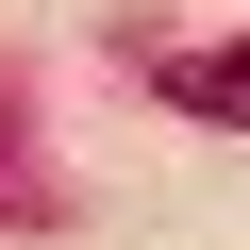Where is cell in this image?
<instances>
[{
    "instance_id": "6da1fadb",
    "label": "cell",
    "mask_w": 250,
    "mask_h": 250,
    "mask_svg": "<svg viewBox=\"0 0 250 250\" xmlns=\"http://www.w3.org/2000/svg\"><path fill=\"white\" fill-rule=\"evenodd\" d=\"M167 100H184V117H217V134H250V34L184 50V67H167Z\"/></svg>"
}]
</instances>
